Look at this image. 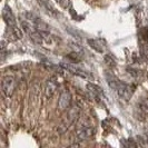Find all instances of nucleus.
Wrapping results in <instances>:
<instances>
[{
    "mask_svg": "<svg viewBox=\"0 0 148 148\" xmlns=\"http://www.w3.org/2000/svg\"><path fill=\"white\" fill-rule=\"evenodd\" d=\"M106 80L108 82V85L112 90L117 91L119 96L126 100H129L132 97V90L129 89V86L126 85L125 82H120L118 79H116V77L112 74L106 73Z\"/></svg>",
    "mask_w": 148,
    "mask_h": 148,
    "instance_id": "obj_1",
    "label": "nucleus"
},
{
    "mask_svg": "<svg viewBox=\"0 0 148 148\" xmlns=\"http://www.w3.org/2000/svg\"><path fill=\"white\" fill-rule=\"evenodd\" d=\"M18 82L14 76H5L1 80V90L6 97H11L17 89Z\"/></svg>",
    "mask_w": 148,
    "mask_h": 148,
    "instance_id": "obj_2",
    "label": "nucleus"
},
{
    "mask_svg": "<svg viewBox=\"0 0 148 148\" xmlns=\"http://www.w3.org/2000/svg\"><path fill=\"white\" fill-rule=\"evenodd\" d=\"M79 112H80V109L77 107V106H74L70 110L67 112V116L65 121H62L60 124V126L58 127V133L59 134H64L68 129V127L70 125H73L75 121L77 120L78 116H79Z\"/></svg>",
    "mask_w": 148,
    "mask_h": 148,
    "instance_id": "obj_3",
    "label": "nucleus"
},
{
    "mask_svg": "<svg viewBox=\"0 0 148 148\" xmlns=\"http://www.w3.org/2000/svg\"><path fill=\"white\" fill-rule=\"evenodd\" d=\"M95 135V129L89 126H80L76 130V136L79 140H87Z\"/></svg>",
    "mask_w": 148,
    "mask_h": 148,
    "instance_id": "obj_4",
    "label": "nucleus"
},
{
    "mask_svg": "<svg viewBox=\"0 0 148 148\" xmlns=\"http://www.w3.org/2000/svg\"><path fill=\"white\" fill-rule=\"evenodd\" d=\"M2 19L7 23L9 27H15L17 26V21H16V17L12 12V10L10 9L9 6H5L2 9Z\"/></svg>",
    "mask_w": 148,
    "mask_h": 148,
    "instance_id": "obj_5",
    "label": "nucleus"
},
{
    "mask_svg": "<svg viewBox=\"0 0 148 148\" xmlns=\"http://www.w3.org/2000/svg\"><path fill=\"white\" fill-rule=\"evenodd\" d=\"M71 105V94L69 91L61 92L59 99H58V108L60 110H66Z\"/></svg>",
    "mask_w": 148,
    "mask_h": 148,
    "instance_id": "obj_6",
    "label": "nucleus"
},
{
    "mask_svg": "<svg viewBox=\"0 0 148 148\" xmlns=\"http://www.w3.org/2000/svg\"><path fill=\"white\" fill-rule=\"evenodd\" d=\"M58 88V84L57 82L53 79V78H50L46 82V85H45V97L47 99L51 98L53 96V94L56 92V90Z\"/></svg>",
    "mask_w": 148,
    "mask_h": 148,
    "instance_id": "obj_7",
    "label": "nucleus"
},
{
    "mask_svg": "<svg viewBox=\"0 0 148 148\" xmlns=\"http://www.w3.org/2000/svg\"><path fill=\"white\" fill-rule=\"evenodd\" d=\"M60 67L61 68H65L68 71H70L71 74L76 75V76H79V77H82V78H89L90 75L86 71H84L80 68H77V67L73 66V65H69V64H60Z\"/></svg>",
    "mask_w": 148,
    "mask_h": 148,
    "instance_id": "obj_8",
    "label": "nucleus"
},
{
    "mask_svg": "<svg viewBox=\"0 0 148 148\" xmlns=\"http://www.w3.org/2000/svg\"><path fill=\"white\" fill-rule=\"evenodd\" d=\"M34 27L38 30V31H49V26L47 25V22L41 20L40 18H35L34 20Z\"/></svg>",
    "mask_w": 148,
    "mask_h": 148,
    "instance_id": "obj_9",
    "label": "nucleus"
},
{
    "mask_svg": "<svg viewBox=\"0 0 148 148\" xmlns=\"http://www.w3.org/2000/svg\"><path fill=\"white\" fill-rule=\"evenodd\" d=\"M87 89H88L90 92L95 94V95H104V91L101 90V88L97 85H94V84H87Z\"/></svg>",
    "mask_w": 148,
    "mask_h": 148,
    "instance_id": "obj_10",
    "label": "nucleus"
},
{
    "mask_svg": "<svg viewBox=\"0 0 148 148\" xmlns=\"http://www.w3.org/2000/svg\"><path fill=\"white\" fill-rule=\"evenodd\" d=\"M87 42H88V45L95 50V51L97 52H103L104 50H103V47L99 45V42L98 41H96L95 39H88L87 40Z\"/></svg>",
    "mask_w": 148,
    "mask_h": 148,
    "instance_id": "obj_11",
    "label": "nucleus"
},
{
    "mask_svg": "<svg viewBox=\"0 0 148 148\" xmlns=\"http://www.w3.org/2000/svg\"><path fill=\"white\" fill-rule=\"evenodd\" d=\"M66 58L67 59H69L71 62H74V64H77V62H79L80 60H82V57H80V55L79 53H77V52H70V53H68L66 55Z\"/></svg>",
    "mask_w": 148,
    "mask_h": 148,
    "instance_id": "obj_12",
    "label": "nucleus"
},
{
    "mask_svg": "<svg viewBox=\"0 0 148 148\" xmlns=\"http://www.w3.org/2000/svg\"><path fill=\"white\" fill-rule=\"evenodd\" d=\"M105 62L107 65H109V66H115L116 65V61H115V59L111 57L110 55H106L105 56Z\"/></svg>",
    "mask_w": 148,
    "mask_h": 148,
    "instance_id": "obj_13",
    "label": "nucleus"
},
{
    "mask_svg": "<svg viewBox=\"0 0 148 148\" xmlns=\"http://www.w3.org/2000/svg\"><path fill=\"white\" fill-rule=\"evenodd\" d=\"M12 31H14V35H15V36L17 38H19V39H21L22 36H23V35H22V31L20 29H19V28L17 27V26L12 27Z\"/></svg>",
    "mask_w": 148,
    "mask_h": 148,
    "instance_id": "obj_14",
    "label": "nucleus"
},
{
    "mask_svg": "<svg viewBox=\"0 0 148 148\" xmlns=\"http://www.w3.org/2000/svg\"><path fill=\"white\" fill-rule=\"evenodd\" d=\"M57 1L59 2V5L61 7L68 8V6H69V0H57Z\"/></svg>",
    "mask_w": 148,
    "mask_h": 148,
    "instance_id": "obj_15",
    "label": "nucleus"
}]
</instances>
